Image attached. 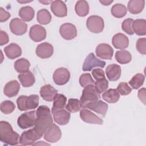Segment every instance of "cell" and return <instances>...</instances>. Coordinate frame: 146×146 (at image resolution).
Returning a JSON list of instances; mask_svg holds the SVG:
<instances>
[{
	"label": "cell",
	"mask_w": 146,
	"mask_h": 146,
	"mask_svg": "<svg viewBox=\"0 0 146 146\" xmlns=\"http://www.w3.org/2000/svg\"><path fill=\"white\" fill-rule=\"evenodd\" d=\"M36 120L34 129L41 137L52 124L50 108L46 106H40L36 111Z\"/></svg>",
	"instance_id": "6da1fadb"
},
{
	"label": "cell",
	"mask_w": 146,
	"mask_h": 146,
	"mask_svg": "<svg viewBox=\"0 0 146 146\" xmlns=\"http://www.w3.org/2000/svg\"><path fill=\"white\" fill-rule=\"evenodd\" d=\"M19 135L14 131L10 123L6 121H0V140L6 145H15L18 144Z\"/></svg>",
	"instance_id": "7a4b0ae2"
},
{
	"label": "cell",
	"mask_w": 146,
	"mask_h": 146,
	"mask_svg": "<svg viewBox=\"0 0 146 146\" xmlns=\"http://www.w3.org/2000/svg\"><path fill=\"white\" fill-rule=\"evenodd\" d=\"M39 96L35 94L28 96L21 95L17 99L18 110L22 111L35 109L39 105Z\"/></svg>",
	"instance_id": "3957f363"
},
{
	"label": "cell",
	"mask_w": 146,
	"mask_h": 146,
	"mask_svg": "<svg viewBox=\"0 0 146 146\" xmlns=\"http://www.w3.org/2000/svg\"><path fill=\"white\" fill-rule=\"evenodd\" d=\"M100 98V95L96 91L95 86L94 85L87 86L83 89L80 97L81 106L83 108H85L87 104L96 101Z\"/></svg>",
	"instance_id": "277c9868"
},
{
	"label": "cell",
	"mask_w": 146,
	"mask_h": 146,
	"mask_svg": "<svg viewBox=\"0 0 146 146\" xmlns=\"http://www.w3.org/2000/svg\"><path fill=\"white\" fill-rule=\"evenodd\" d=\"M87 29L93 33H100L103 31L104 27L103 19L98 15L89 17L86 22Z\"/></svg>",
	"instance_id": "5b68a950"
},
{
	"label": "cell",
	"mask_w": 146,
	"mask_h": 146,
	"mask_svg": "<svg viewBox=\"0 0 146 146\" xmlns=\"http://www.w3.org/2000/svg\"><path fill=\"white\" fill-rule=\"evenodd\" d=\"M36 116V112L35 111L25 112L18 118L17 124L22 129L31 127L35 124Z\"/></svg>",
	"instance_id": "8992f818"
},
{
	"label": "cell",
	"mask_w": 146,
	"mask_h": 146,
	"mask_svg": "<svg viewBox=\"0 0 146 146\" xmlns=\"http://www.w3.org/2000/svg\"><path fill=\"white\" fill-rule=\"evenodd\" d=\"M106 64V63L104 61L99 59L95 56L93 52H91L85 59L82 70L84 71H90L93 68L96 67L103 68Z\"/></svg>",
	"instance_id": "52a82bcc"
},
{
	"label": "cell",
	"mask_w": 146,
	"mask_h": 146,
	"mask_svg": "<svg viewBox=\"0 0 146 146\" xmlns=\"http://www.w3.org/2000/svg\"><path fill=\"white\" fill-rule=\"evenodd\" d=\"M41 137L37 133L34 128L23 132L19 137V143L23 145H33L35 141Z\"/></svg>",
	"instance_id": "ba28073f"
},
{
	"label": "cell",
	"mask_w": 146,
	"mask_h": 146,
	"mask_svg": "<svg viewBox=\"0 0 146 146\" xmlns=\"http://www.w3.org/2000/svg\"><path fill=\"white\" fill-rule=\"evenodd\" d=\"M62 136V132L59 127L52 123L46 130L44 134V139L49 143H56Z\"/></svg>",
	"instance_id": "9c48e42d"
},
{
	"label": "cell",
	"mask_w": 146,
	"mask_h": 146,
	"mask_svg": "<svg viewBox=\"0 0 146 146\" xmlns=\"http://www.w3.org/2000/svg\"><path fill=\"white\" fill-rule=\"evenodd\" d=\"M53 80L57 85L62 86L66 84L70 80V71L66 68L60 67L57 68L52 76Z\"/></svg>",
	"instance_id": "30bf717a"
},
{
	"label": "cell",
	"mask_w": 146,
	"mask_h": 146,
	"mask_svg": "<svg viewBox=\"0 0 146 146\" xmlns=\"http://www.w3.org/2000/svg\"><path fill=\"white\" fill-rule=\"evenodd\" d=\"M59 33L63 39L71 40L76 36L77 30L75 26L73 24L66 23L60 26Z\"/></svg>",
	"instance_id": "8fae6325"
},
{
	"label": "cell",
	"mask_w": 146,
	"mask_h": 146,
	"mask_svg": "<svg viewBox=\"0 0 146 146\" xmlns=\"http://www.w3.org/2000/svg\"><path fill=\"white\" fill-rule=\"evenodd\" d=\"M10 29L13 34L16 35H22L26 33L27 25L19 18H15L10 21Z\"/></svg>",
	"instance_id": "7c38bea8"
},
{
	"label": "cell",
	"mask_w": 146,
	"mask_h": 146,
	"mask_svg": "<svg viewBox=\"0 0 146 146\" xmlns=\"http://www.w3.org/2000/svg\"><path fill=\"white\" fill-rule=\"evenodd\" d=\"M80 117L82 120L87 123L99 125H102L103 123L102 119L85 108L80 110Z\"/></svg>",
	"instance_id": "4fadbf2b"
},
{
	"label": "cell",
	"mask_w": 146,
	"mask_h": 146,
	"mask_svg": "<svg viewBox=\"0 0 146 146\" xmlns=\"http://www.w3.org/2000/svg\"><path fill=\"white\" fill-rule=\"evenodd\" d=\"M29 36L33 41L39 42L43 40L46 38V31L42 26L34 25L30 29Z\"/></svg>",
	"instance_id": "5bb4252c"
},
{
	"label": "cell",
	"mask_w": 146,
	"mask_h": 146,
	"mask_svg": "<svg viewBox=\"0 0 146 146\" xmlns=\"http://www.w3.org/2000/svg\"><path fill=\"white\" fill-rule=\"evenodd\" d=\"M96 55L102 59L111 60L113 55L112 47L107 43H100L96 48Z\"/></svg>",
	"instance_id": "9a60e30c"
},
{
	"label": "cell",
	"mask_w": 146,
	"mask_h": 146,
	"mask_svg": "<svg viewBox=\"0 0 146 146\" xmlns=\"http://www.w3.org/2000/svg\"><path fill=\"white\" fill-rule=\"evenodd\" d=\"M55 122L59 125H63L68 123L70 119V112L64 108L51 111Z\"/></svg>",
	"instance_id": "2e32d148"
},
{
	"label": "cell",
	"mask_w": 146,
	"mask_h": 146,
	"mask_svg": "<svg viewBox=\"0 0 146 146\" xmlns=\"http://www.w3.org/2000/svg\"><path fill=\"white\" fill-rule=\"evenodd\" d=\"M53 52V46L47 42H43L38 44L35 50L36 55L42 59H46L51 57Z\"/></svg>",
	"instance_id": "e0dca14e"
},
{
	"label": "cell",
	"mask_w": 146,
	"mask_h": 146,
	"mask_svg": "<svg viewBox=\"0 0 146 146\" xmlns=\"http://www.w3.org/2000/svg\"><path fill=\"white\" fill-rule=\"evenodd\" d=\"M51 10L53 14L58 17H64L67 15V8L64 2L60 0L52 1Z\"/></svg>",
	"instance_id": "ac0fdd59"
},
{
	"label": "cell",
	"mask_w": 146,
	"mask_h": 146,
	"mask_svg": "<svg viewBox=\"0 0 146 146\" xmlns=\"http://www.w3.org/2000/svg\"><path fill=\"white\" fill-rule=\"evenodd\" d=\"M85 108H88L103 116H105L108 110V104L101 100H98L87 104Z\"/></svg>",
	"instance_id": "d6986e66"
},
{
	"label": "cell",
	"mask_w": 146,
	"mask_h": 146,
	"mask_svg": "<svg viewBox=\"0 0 146 146\" xmlns=\"http://www.w3.org/2000/svg\"><path fill=\"white\" fill-rule=\"evenodd\" d=\"M112 43L116 48L123 50L128 47L129 39L125 35L122 33H117L112 37Z\"/></svg>",
	"instance_id": "ffe728a7"
},
{
	"label": "cell",
	"mask_w": 146,
	"mask_h": 146,
	"mask_svg": "<svg viewBox=\"0 0 146 146\" xmlns=\"http://www.w3.org/2000/svg\"><path fill=\"white\" fill-rule=\"evenodd\" d=\"M20 89V84L16 80H13L6 84L3 88L4 94L9 97L12 98L16 96Z\"/></svg>",
	"instance_id": "44dd1931"
},
{
	"label": "cell",
	"mask_w": 146,
	"mask_h": 146,
	"mask_svg": "<svg viewBox=\"0 0 146 146\" xmlns=\"http://www.w3.org/2000/svg\"><path fill=\"white\" fill-rule=\"evenodd\" d=\"M39 92L43 100L47 102H52L58 94V91L51 85L46 84L40 88Z\"/></svg>",
	"instance_id": "7402d4cb"
},
{
	"label": "cell",
	"mask_w": 146,
	"mask_h": 146,
	"mask_svg": "<svg viewBox=\"0 0 146 146\" xmlns=\"http://www.w3.org/2000/svg\"><path fill=\"white\" fill-rule=\"evenodd\" d=\"M121 67L116 64L108 65L106 69L107 77L110 81H116L121 76Z\"/></svg>",
	"instance_id": "603a6c76"
},
{
	"label": "cell",
	"mask_w": 146,
	"mask_h": 146,
	"mask_svg": "<svg viewBox=\"0 0 146 146\" xmlns=\"http://www.w3.org/2000/svg\"><path fill=\"white\" fill-rule=\"evenodd\" d=\"M6 56L10 59H14L22 54V49L20 46L15 43H11L4 48Z\"/></svg>",
	"instance_id": "cb8c5ba5"
},
{
	"label": "cell",
	"mask_w": 146,
	"mask_h": 146,
	"mask_svg": "<svg viewBox=\"0 0 146 146\" xmlns=\"http://www.w3.org/2000/svg\"><path fill=\"white\" fill-rule=\"evenodd\" d=\"M18 78L24 87H31L35 82L34 75L30 71L21 73L18 75Z\"/></svg>",
	"instance_id": "d4e9b609"
},
{
	"label": "cell",
	"mask_w": 146,
	"mask_h": 146,
	"mask_svg": "<svg viewBox=\"0 0 146 146\" xmlns=\"http://www.w3.org/2000/svg\"><path fill=\"white\" fill-rule=\"evenodd\" d=\"M145 5L144 0H130L127 5L128 10L133 14L141 13Z\"/></svg>",
	"instance_id": "484cf974"
},
{
	"label": "cell",
	"mask_w": 146,
	"mask_h": 146,
	"mask_svg": "<svg viewBox=\"0 0 146 146\" xmlns=\"http://www.w3.org/2000/svg\"><path fill=\"white\" fill-rule=\"evenodd\" d=\"M132 28L136 35L143 36L146 34V21L144 19H137L133 21Z\"/></svg>",
	"instance_id": "4316f807"
},
{
	"label": "cell",
	"mask_w": 146,
	"mask_h": 146,
	"mask_svg": "<svg viewBox=\"0 0 146 146\" xmlns=\"http://www.w3.org/2000/svg\"><path fill=\"white\" fill-rule=\"evenodd\" d=\"M102 98L109 103H115L119 100L120 94L116 89L110 88L104 91L102 95Z\"/></svg>",
	"instance_id": "83f0119b"
},
{
	"label": "cell",
	"mask_w": 146,
	"mask_h": 146,
	"mask_svg": "<svg viewBox=\"0 0 146 146\" xmlns=\"http://www.w3.org/2000/svg\"><path fill=\"white\" fill-rule=\"evenodd\" d=\"M35 15V11L31 6H24L19 11V15L23 21L29 22L31 21Z\"/></svg>",
	"instance_id": "f1b7e54d"
},
{
	"label": "cell",
	"mask_w": 146,
	"mask_h": 146,
	"mask_svg": "<svg viewBox=\"0 0 146 146\" xmlns=\"http://www.w3.org/2000/svg\"><path fill=\"white\" fill-rule=\"evenodd\" d=\"M76 13L80 17H85L89 13V5L86 1H78L75 5Z\"/></svg>",
	"instance_id": "f546056e"
},
{
	"label": "cell",
	"mask_w": 146,
	"mask_h": 146,
	"mask_svg": "<svg viewBox=\"0 0 146 146\" xmlns=\"http://www.w3.org/2000/svg\"><path fill=\"white\" fill-rule=\"evenodd\" d=\"M115 59L120 64H125L129 63L132 59L131 53L127 50L117 51L115 53Z\"/></svg>",
	"instance_id": "4dcf8cb0"
},
{
	"label": "cell",
	"mask_w": 146,
	"mask_h": 146,
	"mask_svg": "<svg viewBox=\"0 0 146 146\" xmlns=\"http://www.w3.org/2000/svg\"><path fill=\"white\" fill-rule=\"evenodd\" d=\"M51 15L50 12L45 9L39 10L36 15V19L38 23L41 25H46L50 23L51 21Z\"/></svg>",
	"instance_id": "1f68e13d"
},
{
	"label": "cell",
	"mask_w": 146,
	"mask_h": 146,
	"mask_svg": "<svg viewBox=\"0 0 146 146\" xmlns=\"http://www.w3.org/2000/svg\"><path fill=\"white\" fill-rule=\"evenodd\" d=\"M53 106L51 111L63 109L66 106L67 98L63 94H57L53 100Z\"/></svg>",
	"instance_id": "d6a6232c"
},
{
	"label": "cell",
	"mask_w": 146,
	"mask_h": 146,
	"mask_svg": "<svg viewBox=\"0 0 146 146\" xmlns=\"http://www.w3.org/2000/svg\"><path fill=\"white\" fill-rule=\"evenodd\" d=\"M30 66V62L25 58L18 59L14 63V68L19 73L28 71Z\"/></svg>",
	"instance_id": "836d02e7"
},
{
	"label": "cell",
	"mask_w": 146,
	"mask_h": 146,
	"mask_svg": "<svg viewBox=\"0 0 146 146\" xmlns=\"http://www.w3.org/2000/svg\"><path fill=\"white\" fill-rule=\"evenodd\" d=\"M111 14L116 18H121L124 17L127 12L126 7L121 3H116L111 8Z\"/></svg>",
	"instance_id": "e575fe53"
},
{
	"label": "cell",
	"mask_w": 146,
	"mask_h": 146,
	"mask_svg": "<svg viewBox=\"0 0 146 146\" xmlns=\"http://www.w3.org/2000/svg\"><path fill=\"white\" fill-rule=\"evenodd\" d=\"M81 104L79 100L77 99L71 98L68 100V103L66 106L67 111L69 112L75 113L81 110Z\"/></svg>",
	"instance_id": "d590c367"
},
{
	"label": "cell",
	"mask_w": 146,
	"mask_h": 146,
	"mask_svg": "<svg viewBox=\"0 0 146 146\" xmlns=\"http://www.w3.org/2000/svg\"><path fill=\"white\" fill-rule=\"evenodd\" d=\"M145 76L142 74H137L129 81V85L133 89L136 90L140 88L144 83Z\"/></svg>",
	"instance_id": "8d00e7d4"
},
{
	"label": "cell",
	"mask_w": 146,
	"mask_h": 146,
	"mask_svg": "<svg viewBox=\"0 0 146 146\" xmlns=\"http://www.w3.org/2000/svg\"><path fill=\"white\" fill-rule=\"evenodd\" d=\"M15 108V106L13 102L10 100H5L1 104V111L5 114H10L13 112Z\"/></svg>",
	"instance_id": "74e56055"
},
{
	"label": "cell",
	"mask_w": 146,
	"mask_h": 146,
	"mask_svg": "<svg viewBox=\"0 0 146 146\" xmlns=\"http://www.w3.org/2000/svg\"><path fill=\"white\" fill-rule=\"evenodd\" d=\"M79 83L83 87H85L89 85H94L95 82L91 75L89 73L83 74L79 78Z\"/></svg>",
	"instance_id": "f35d334b"
},
{
	"label": "cell",
	"mask_w": 146,
	"mask_h": 146,
	"mask_svg": "<svg viewBox=\"0 0 146 146\" xmlns=\"http://www.w3.org/2000/svg\"><path fill=\"white\" fill-rule=\"evenodd\" d=\"M95 88L96 91L99 94L103 93L106 91L108 87V81L106 79V78L100 79L99 80H96L94 83Z\"/></svg>",
	"instance_id": "ab89813d"
},
{
	"label": "cell",
	"mask_w": 146,
	"mask_h": 146,
	"mask_svg": "<svg viewBox=\"0 0 146 146\" xmlns=\"http://www.w3.org/2000/svg\"><path fill=\"white\" fill-rule=\"evenodd\" d=\"M133 22V19L132 18H128L123 21L121 23L122 30L128 35H133V31L132 28V25Z\"/></svg>",
	"instance_id": "60d3db41"
},
{
	"label": "cell",
	"mask_w": 146,
	"mask_h": 146,
	"mask_svg": "<svg viewBox=\"0 0 146 146\" xmlns=\"http://www.w3.org/2000/svg\"><path fill=\"white\" fill-rule=\"evenodd\" d=\"M116 90L117 92L123 96L127 95L129 94L132 91L131 88L125 82L120 83L117 86Z\"/></svg>",
	"instance_id": "b9f144b4"
},
{
	"label": "cell",
	"mask_w": 146,
	"mask_h": 146,
	"mask_svg": "<svg viewBox=\"0 0 146 146\" xmlns=\"http://www.w3.org/2000/svg\"><path fill=\"white\" fill-rule=\"evenodd\" d=\"M136 48L140 54L145 55L146 54V39L145 38H139L136 44Z\"/></svg>",
	"instance_id": "7bdbcfd3"
},
{
	"label": "cell",
	"mask_w": 146,
	"mask_h": 146,
	"mask_svg": "<svg viewBox=\"0 0 146 146\" xmlns=\"http://www.w3.org/2000/svg\"><path fill=\"white\" fill-rule=\"evenodd\" d=\"M92 75L96 80L106 78L104 71L101 68H95L92 71Z\"/></svg>",
	"instance_id": "ee69618b"
},
{
	"label": "cell",
	"mask_w": 146,
	"mask_h": 146,
	"mask_svg": "<svg viewBox=\"0 0 146 146\" xmlns=\"http://www.w3.org/2000/svg\"><path fill=\"white\" fill-rule=\"evenodd\" d=\"M11 15L10 14L5 10L2 7H0V22H3L9 19V18L10 17Z\"/></svg>",
	"instance_id": "f6af8a7d"
},
{
	"label": "cell",
	"mask_w": 146,
	"mask_h": 146,
	"mask_svg": "<svg viewBox=\"0 0 146 146\" xmlns=\"http://www.w3.org/2000/svg\"><path fill=\"white\" fill-rule=\"evenodd\" d=\"M0 45L3 46L9 42V38L7 34L2 30L0 31Z\"/></svg>",
	"instance_id": "bcb514c9"
},
{
	"label": "cell",
	"mask_w": 146,
	"mask_h": 146,
	"mask_svg": "<svg viewBox=\"0 0 146 146\" xmlns=\"http://www.w3.org/2000/svg\"><path fill=\"white\" fill-rule=\"evenodd\" d=\"M138 97L139 99L144 104H145V88H143L138 91Z\"/></svg>",
	"instance_id": "7dc6e473"
},
{
	"label": "cell",
	"mask_w": 146,
	"mask_h": 146,
	"mask_svg": "<svg viewBox=\"0 0 146 146\" xmlns=\"http://www.w3.org/2000/svg\"><path fill=\"white\" fill-rule=\"evenodd\" d=\"M99 2L101 3L103 5L108 6L113 2V1H99Z\"/></svg>",
	"instance_id": "c3c4849f"
},
{
	"label": "cell",
	"mask_w": 146,
	"mask_h": 146,
	"mask_svg": "<svg viewBox=\"0 0 146 146\" xmlns=\"http://www.w3.org/2000/svg\"><path fill=\"white\" fill-rule=\"evenodd\" d=\"M39 2L42 3H43L44 5H48L50 3L52 2L51 1H39Z\"/></svg>",
	"instance_id": "681fc988"
},
{
	"label": "cell",
	"mask_w": 146,
	"mask_h": 146,
	"mask_svg": "<svg viewBox=\"0 0 146 146\" xmlns=\"http://www.w3.org/2000/svg\"><path fill=\"white\" fill-rule=\"evenodd\" d=\"M33 1H17V2H19V3H28V2H32Z\"/></svg>",
	"instance_id": "f907efd6"
}]
</instances>
